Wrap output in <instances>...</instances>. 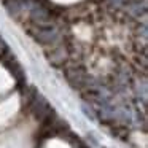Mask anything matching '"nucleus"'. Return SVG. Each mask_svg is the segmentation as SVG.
Wrapping results in <instances>:
<instances>
[{"mask_svg": "<svg viewBox=\"0 0 148 148\" xmlns=\"http://www.w3.org/2000/svg\"><path fill=\"white\" fill-rule=\"evenodd\" d=\"M5 67L8 69V72L13 75V78L18 81V83L24 84L27 81L26 73H24L23 67H21V64L16 61V58H14V56H10L8 59H5Z\"/></svg>", "mask_w": 148, "mask_h": 148, "instance_id": "obj_1", "label": "nucleus"}, {"mask_svg": "<svg viewBox=\"0 0 148 148\" xmlns=\"http://www.w3.org/2000/svg\"><path fill=\"white\" fill-rule=\"evenodd\" d=\"M102 148H103V147H102Z\"/></svg>", "mask_w": 148, "mask_h": 148, "instance_id": "obj_2", "label": "nucleus"}]
</instances>
